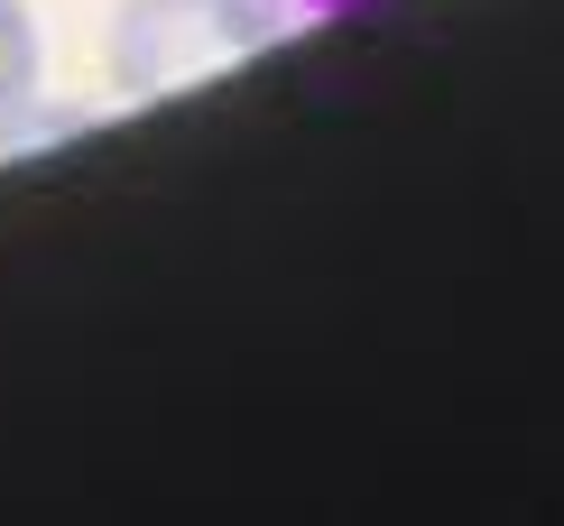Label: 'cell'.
<instances>
[{"mask_svg":"<svg viewBox=\"0 0 564 526\" xmlns=\"http://www.w3.org/2000/svg\"><path fill=\"white\" fill-rule=\"evenodd\" d=\"M278 46L260 0H121L111 19V84L130 102H158V92L214 75L231 56H260Z\"/></svg>","mask_w":564,"mask_h":526,"instance_id":"1","label":"cell"},{"mask_svg":"<svg viewBox=\"0 0 564 526\" xmlns=\"http://www.w3.org/2000/svg\"><path fill=\"white\" fill-rule=\"evenodd\" d=\"M37 75H46V37H37V10L29 0H0V130L37 102Z\"/></svg>","mask_w":564,"mask_h":526,"instance_id":"2","label":"cell"},{"mask_svg":"<svg viewBox=\"0 0 564 526\" xmlns=\"http://www.w3.org/2000/svg\"><path fill=\"white\" fill-rule=\"evenodd\" d=\"M269 10V29L288 37V29H315V19H343V10H361V0H260Z\"/></svg>","mask_w":564,"mask_h":526,"instance_id":"3","label":"cell"}]
</instances>
